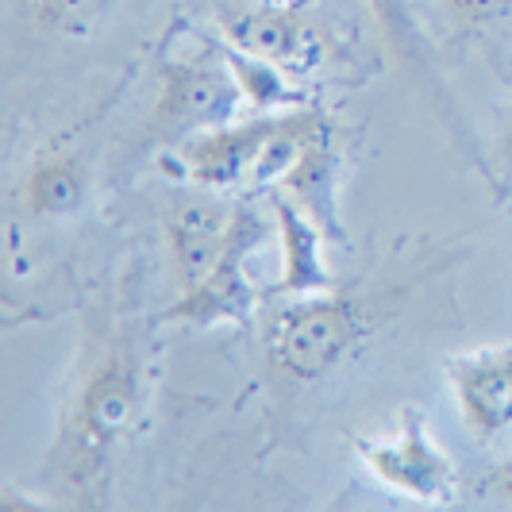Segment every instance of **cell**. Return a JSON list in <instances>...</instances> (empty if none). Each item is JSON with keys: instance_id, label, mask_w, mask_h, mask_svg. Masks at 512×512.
<instances>
[{"instance_id": "6da1fadb", "label": "cell", "mask_w": 512, "mask_h": 512, "mask_svg": "<svg viewBox=\"0 0 512 512\" xmlns=\"http://www.w3.org/2000/svg\"><path fill=\"white\" fill-rule=\"evenodd\" d=\"M143 412V355L131 324L101 332L93 351H85V370L77 382L66 420L47 459V478L74 509L101 505L112 459L131 436Z\"/></svg>"}, {"instance_id": "7a4b0ae2", "label": "cell", "mask_w": 512, "mask_h": 512, "mask_svg": "<svg viewBox=\"0 0 512 512\" xmlns=\"http://www.w3.org/2000/svg\"><path fill=\"white\" fill-rule=\"evenodd\" d=\"M366 335L359 301L343 289H324L308 297H285L270 308L262 343L270 370L293 385L324 382Z\"/></svg>"}, {"instance_id": "3957f363", "label": "cell", "mask_w": 512, "mask_h": 512, "mask_svg": "<svg viewBox=\"0 0 512 512\" xmlns=\"http://www.w3.org/2000/svg\"><path fill=\"white\" fill-rule=\"evenodd\" d=\"M243 104H247V97H243V85L231 70L224 43L201 39L185 54H174V47L162 51L154 131L166 143H185L201 131L235 124Z\"/></svg>"}, {"instance_id": "277c9868", "label": "cell", "mask_w": 512, "mask_h": 512, "mask_svg": "<svg viewBox=\"0 0 512 512\" xmlns=\"http://www.w3.org/2000/svg\"><path fill=\"white\" fill-rule=\"evenodd\" d=\"M266 235H270V220L258 212L255 201L239 197L220 262L193 289H185L178 301L162 312V320L189 324V328L247 324L255 316L258 301L266 297V289L247 278V258L266 243Z\"/></svg>"}, {"instance_id": "5b68a950", "label": "cell", "mask_w": 512, "mask_h": 512, "mask_svg": "<svg viewBox=\"0 0 512 512\" xmlns=\"http://www.w3.org/2000/svg\"><path fill=\"white\" fill-rule=\"evenodd\" d=\"M355 455L374 474V482H382L401 497L424 505L455 501V462L439 447L416 405L401 409L393 436H355Z\"/></svg>"}, {"instance_id": "8992f818", "label": "cell", "mask_w": 512, "mask_h": 512, "mask_svg": "<svg viewBox=\"0 0 512 512\" xmlns=\"http://www.w3.org/2000/svg\"><path fill=\"white\" fill-rule=\"evenodd\" d=\"M224 43L278 66L289 77L316 74L328 62V39L301 8H235L220 20Z\"/></svg>"}, {"instance_id": "52a82bcc", "label": "cell", "mask_w": 512, "mask_h": 512, "mask_svg": "<svg viewBox=\"0 0 512 512\" xmlns=\"http://www.w3.org/2000/svg\"><path fill=\"white\" fill-rule=\"evenodd\" d=\"M278 116H255L247 124H224V128L201 131V135L178 143V151L166 154L162 166L197 189H212V193L235 189L239 181L255 174L258 154L270 143V135L278 131Z\"/></svg>"}, {"instance_id": "ba28073f", "label": "cell", "mask_w": 512, "mask_h": 512, "mask_svg": "<svg viewBox=\"0 0 512 512\" xmlns=\"http://www.w3.org/2000/svg\"><path fill=\"white\" fill-rule=\"evenodd\" d=\"M447 385L459 405L462 424L482 439L512 432V343L474 347L466 355L447 359Z\"/></svg>"}, {"instance_id": "9c48e42d", "label": "cell", "mask_w": 512, "mask_h": 512, "mask_svg": "<svg viewBox=\"0 0 512 512\" xmlns=\"http://www.w3.org/2000/svg\"><path fill=\"white\" fill-rule=\"evenodd\" d=\"M339 181H343V131L335 128L328 112H316L297 162L285 170L274 189L305 208L316 228L328 235V243H347V228L339 216Z\"/></svg>"}, {"instance_id": "30bf717a", "label": "cell", "mask_w": 512, "mask_h": 512, "mask_svg": "<svg viewBox=\"0 0 512 512\" xmlns=\"http://www.w3.org/2000/svg\"><path fill=\"white\" fill-rule=\"evenodd\" d=\"M208 193L212 189L178 197L166 212V251H170V270H174L178 293L201 282L220 262L224 243H228L235 201L228 205V201H216Z\"/></svg>"}, {"instance_id": "8fae6325", "label": "cell", "mask_w": 512, "mask_h": 512, "mask_svg": "<svg viewBox=\"0 0 512 512\" xmlns=\"http://www.w3.org/2000/svg\"><path fill=\"white\" fill-rule=\"evenodd\" d=\"M274 224L282 239V274L266 285V297H308L335 289V278L324 262V231L293 197L274 189Z\"/></svg>"}, {"instance_id": "7c38bea8", "label": "cell", "mask_w": 512, "mask_h": 512, "mask_svg": "<svg viewBox=\"0 0 512 512\" xmlns=\"http://www.w3.org/2000/svg\"><path fill=\"white\" fill-rule=\"evenodd\" d=\"M85 193H89V170H85L81 154L66 151V147H43L31 158L24 185H20L24 208L39 220L74 216L77 208L85 205Z\"/></svg>"}, {"instance_id": "4fadbf2b", "label": "cell", "mask_w": 512, "mask_h": 512, "mask_svg": "<svg viewBox=\"0 0 512 512\" xmlns=\"http://www.w3.org/2000/svg\"><path fill=\"white\" fill-rule=\"evenodd\" d=\"M27 24L54 39H89L108 20L112 0H12Z\"/></svg>"}, {"instance_id": "5bb4252c", "label": "cell", "mask_w": 512, "mask_h": 512, "mask_svg": "<svg viewBox=\"0 0 512 512\" xmlns=\"http://www.w3.org/2000/svg\"><path fill=\"white\" fill-rule=\"evenodd\" d=\"M228 47V43H224ZM228 62L235 77H239V85H243V97L251 108L258 112H270V108H285V104H305V93L301 89H293L289 85V74L278 70V66H270V62H262L255 54H243L228 47Z\"/></svg>"}, {"instance_id": "9a60e30c", "label": "cell", "mask_w": 512, "mask_h": 512, "mask_svg": "<svg viewBox=\"0 0 512 512\" xmlns=\"http://www.w3.org/2000/svg\"><path fill=\"white\" fill-rule=\"evenodd\" d=\"M362 4L374 12V20L385 31V39L393 43V51L401 54V62L416 66L424 77L436 74L428 47H424V35H420V24H416V12H412V0H362Z\"/></svg>"}, {"instance_id": "2e32d148", "label": "cell", "mask_w": 512, "mask_h": 512, "mask_svg": "<svg viewBox=\"0 0 512 512\" xmlns=\"http://www.w3.org/2000/svg\"><path fill=\"white\" fill-rule=\"evenodd\" d=\"M455 31H486L512 16V0H439Z\"/></svg>"}, {"instance_id": "e0dca14e", "label": "cell", "mask_w": 512, "mask_h": 512, "mask_svg": "<svg viewBox=\"0 0 512 512\" xmlns=\"http://www.w3.org/2000/svg\"><path fill=\"white\" fill-rule=\"evenodd\" d=\"M493 185L501 197H512V112L501 124V135H497V151H493Z\"/></svg>"}, {"instance_id": "ac0fdd59", "label": "cell", "mask_w": 512, "mask_h": 512, "mask_svg": "<svg viewBox=\"0 0 512 512\" xmlns=\"http://www.w3.org/2000/svg\"><path fill=\"white\" fill-rule=\"evenodd\" d=\"M489 493L512 505V455L493 470V478H489Z\"/></svg>"}, {"instance_id": "d6986e66", "label": "cell", "mask_w": 512, "mask_h": 512, "mask_svg": "<svg viewBox=\"0 0 512 512\" xmlns=\"http://www.w3.org/2000/svg\"><path fill=\"white\" fill-rule=\"evenodd\" d=\"M255 4H266V8H301V12L308 8V0H255Z\"/></svg>"}]
</instances>
